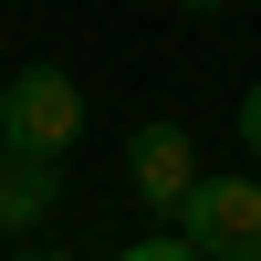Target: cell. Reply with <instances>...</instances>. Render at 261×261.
Segmentation results:
<instances>
[{
  "label": "cell",
  "instance_id": "6",
  "mask_svg": "<svg viewBox=\"0 0 261 261\" xmlns=\"http://www.w3.org/2000/svg\"><path fill=\"white\" fill-rule=\"evenodd\" d=\"M241 157H261V73H251V94H241Z\"/></svg>",
  "mask_w": 261,
  "mask_h": 261
},
{
  "label": "cell",
  "instance_id": "7",
  "mask_svg": "<svg viewBox=\"0 0 261 261\" xmlns=\"http://www.w3.org/2000/svg\"><path fill=\"white\" fill-rule=\"evenodd\" d=\"M11 261H84V251H63V241H21Z\"/></svg>",
  "mask_w": 261,
  "mask_h": 261
},
{
  "label": "cell",
  "instance_id": "5",
  "mask_svg": "<svg viewBox=\"0 0 261 261\" xmlns=\"http://www.w3.org/2000/svg\"><path fill=\"white\" fill-rule=\"evenodd\" d=\"M115 261H199V251H188V241H178V230H167V241H125Z\"/></svg>",
  "mask_w": 261,
  "mask_h": 261
},
{
  "label": "cell",
  "instance_id": "8",
  "mask_svg": "<svg viewBox=\"0 0 261 261\" xmlns=\"http://www.w3.org/2000/svg\"><path fill=\"white\" fill-rule=\"evenodd\" d=\"M178 11H188V21H209V11H230V0H178Z\"/></svg>",
  "mask_w": 261,
  "mask_h": 261
},
{
  "label": "cell",
  "instance_id": "9",
  "mask_svg": "<svg viewBox=\"0 0 261 261\" xmlns=\"http://www.w3.org/2000/svg\"><path fill=\"white\" fill-rule=\"evenodd\" d=\"M0 63H11V32H0Z\"/></svg>",
  "mask_w": 261,
  "mask_h": 261
},
{
  "label": "cell",
  "instance_id": "3",
  "mask_svg": "<svg viewBox=\"0 0 261 261\" xmlns=\"http://www.w3.org/2000/svg\"><path fill=\"white\" fill-rule=\"evenodd\" d=\"M125 188L146 199V220H178V199L199 188V136H188L178 115H146L136 136H125Z\"/></svg>",
  "mask_w": 261,
  "mask_h": 261
},
{
  "label": "cell",
  "instance_id": "2",
  "mask_svg": "<svg viewBox=\"0 0 261 261\" xmlns=\"http://www.w3.org/2000/svg\"><path fill=\"white\" fill-rule=\"evenodd\" d=\"M178 241L199 261H261V178L199 167V188L178 199Z\"/></svg>",
  "mask_w": 261,
  "mask_h": 261
},
{
  "label": "cell",
  "instance_id": "1",
  "mask_svg": "<svg viewBox=\"0 0 261 261\" xmlns=\"http://www.w3.org/2000/svg\"><path fill=\"white\" fill-rule=\"evenodd\" d=\"M84 125H94V105H84V73H63V63H21V73L0 84V157L73 167Z\"/></svg>",
  "mask_w": 261,
  "mask_h": 261
},
{
  "label": "cell",
  "instance_id": "4",
  "mask_svg": "<svg viewBox=\"0 0 261 261\" xmlns=\"http://www.w3.org/2000/svg\"><path fill=\"white\" fill-rule=\"evenodd\" d=\"M63 178L73 167H42V157H0V241H42V230L63 220Z\"/></svg>",
  "mask_w": 261,
  "mask_h": 261
}]
</instances>
